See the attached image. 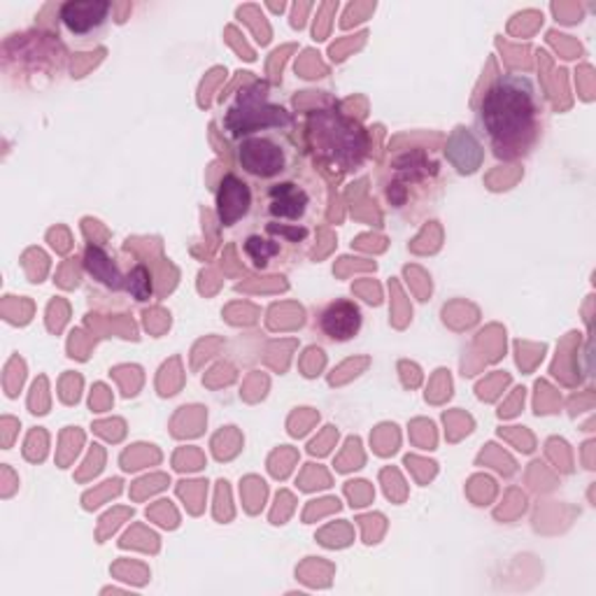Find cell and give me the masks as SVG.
<instances>
[{"mask_svg": "<svg viewBox=\"0 0 596 596\" xmlns=\"http://www.w3.org/2000/svg\"><path fill=\"white\" fill-rule=\"evenodd\" d=\"M289 124V112L280 105L268 103L266 82H255L251 86L238 91L236 105L226 114V126L234 131L236 137L264 133L268 129H282Z\"/></svg>", "mask_w": 596, "mask_h": 596, "instance_id": "7a4b0ae2", "label": "cell"}, {"mask_svg": "<svg viewBox=\"0 0 596 596\" xmlns=\"http://www.w3.org/2000/svg\"><path fill=\"white\" fill-rule=\"evenodd\" d=\"M251 208V189L245 179L228 173L217 189V217L222 226L238 224Z\"/></svg>", "mask_w": 596, "mask_h": 596, "instance_id": "ba28073f", "label": "cell"}, {"mask_svg": "<svg viewBox=\"0 0 596 596\" xmlns=\"http://www.w3.org/2000/svg\"><path fill=\"white\" fill-rule=\"evenodd\" d=\"M84 264H86V270L94 275L99 282L107 285L110 289H122L124 287L126 275L120 273L117 264H114V259H110V255L103 247H89Z\"/></svg>", "mask_w": 596, "mask_h": 596, "instance_id": "9c48e42d", "label": "cell"}, {"mask_svg": "<svg viewBox=\"0 0 596 596\" xmlns=\"http://www.w3.org/2000/svg\"><path fill=\"white\" fill-rule=\"evenodd\" d=\"M245 249L257 266H266L273 257L280 255V245L275 240H266L261 236H249L245 243Z\"/></svg>", "mask_w": 596, "mask_h": 596, "instance_id": "8fae6325", "label": "cell"}, {"mask_svg": "<svg viewBox=\"0 0 596 596\" xmlns=\"http://www.w3.org/2000/svg\"><path fill=\"white\" fill-rule=\"evenodd\" d=\"M541 112V96L530 78L499 75L480 101L477 129L499 158H517L536 145Z\"/></svg>", "mask_w": 596, "mask_h": 596, "instance_id": "6da1fadb", "label": "cell"}, {"mask_svg": "<svg viewBox=\"0 0 596 596\" xmlns=\"http://www.w3.org/2000/svg\"><path fill=\"white\" fill-rule=\"evenodd\" d=\"M110 12V0H68L59 8V21L71 38L91 40L103 33Z\"/></svg>", "mask_w": 596, "mask_h": 596, "instance_id": "5b68a950", "label": "cell"}, {"mask_svg": "<svg viewBox=\"0 0 596 596\" xmlns=\"http://www.w3.org/2000/svg\"><path fill=\"white\" fill-rule=\"evenodd\" d=\"M124 289L135 298V301H147V298L152 296V275L150 270L143 266V264H137L131 268V273L126 275V280H124Z\"/></svg>", "mask_w": 596, "mask_h": 596, "instance_id": "30bf717a", "label": "cell"}, {"mask_svg": "<svg viewBox=\"0 0 596 596\" xmlns=\"http://www.w3.org/2000/svg\"><path fill=\"white\" fill-rule=\"evenodd\" d=\"M238 162L249 177L278 179L291 166V152L270 131L240 137Z\"/></svg>", "mask_w": 596, "mask_h": 596, "instance_id": "277c9868", "label": "cell"}, {"mask_svg": "<svg viewBox=\"0 0 596 596\" xmlns=\"http://www.w3.org/2000/svg\"><path fill=\"white\" fill-rule=\"evenodd\" d=\"M266 205H268V215L273 219L287 222L282 226H289V224H298L308 215L312 196L308 194L306 187L296 185V182H275L266 194Z\"/></svg>", "mask_w": 596, "mask_h": 596, "instance_id": "8992f818", "label": "cell"}, {"mask_svg": "<svg viewBox=\"0 0 596 596\" xmlns=\"http://www.w3.org/2000/svg\"><path fill=\"white\" fill-rule=\"evenodd\" d=\"M317 325H319V331H322L329 340L348 342L361 331L363 315L354 301L338 298V301L329 304L322 312H319Z\"/></svg>", "mask_w": 596, "mask_h": 596, "instance_id": "52a82bcc", "label": "cell"}, {"mask_svg": "<svg viewBox=\"0 0 596 596\" xmlns=\"http://www.w3.org/2000/svg\"><path fill=\"white\" fill-rule=\"evenodd\" d=\"M310 133L317 137H322V147H317V150L329 154L333 162H338L342 166L359 164V158L366 152L363 131L354 122L342 117L338 110L312 114V131Z\"/></svg>", "mask_w": 596, "mask_h": 596, "instance_id": "3957f363", "label": "cell"}]
</instances>
